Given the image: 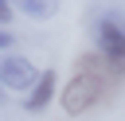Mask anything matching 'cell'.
Listing matches in <instances>:
<instances>
[{"instance_id": "5b68a950", "label": "cell", "mask_w": 125, "mask_h": 121, "mask_svg": "<svg viewBox=\"0 0 125 121\" xmlns=\"http://www.w3.org/2000/svg\"><path fill=\"white\" fill-rule=\"evenodd\" d=\"M16 12H23L27 20H51L59 12V0H16Z\"/></svg>"}, {"instance_id": "3957f363", "label": "cell", "mask_w": 125, "mask_h": 121, "mask_svg": "<svg viewBox=\"0 0 125 121\" xmlns=\"http://www.w3.org/2000/svg\"><path fill=\"white\" fill-rule=\"evenodd\" d=\"M35 78H39V70L31 66V59H27V55H16V51L0 55V90L27 94V90L35 86Z\"/></svg>"}, {"instance_id": "7a4b0ae2", "label": "cell", "mask_w": 125, "mask_h": 121, "mask_svg": "<svg viewBox=\"0 0 125 121\" xmlns=\"http://www.w3.org/2000/svg\"><path fill=\"white\" fill-rule=\"evenodd\" d=\"M94 47L102 55V62L125 78V12L117 8H105L98 20H94Z\"/></svg>"}, {"instance_id": "6da1fadb", "label": "cell", "mask_w": 125, "mask_h": 121, "mask_svg": "<svg viewBox=\"0 0 125 121\" xmlns=\"http://www.w3.org/2000/svg\"><path fill=\"white\" fill-rule=\"evenodd\" d=\"M117 86V74L102 62V55L94 51V55H82L78 62H74V74H70V82L62 86V94H59V101H62V113H70V117H78V113H86V109H94L109 90Z\"/></svg>"}, {"instance_id": "277c9868", "label": "cell", "mask_w": 125, "mask_h": 121, "mask_svg": "<svg viewBox=\"0 0 125 121\" xmlns=\"http://www.w3.org/2000/svg\"><path fill=\"white\" fill-rule=\"evenodd\" d=\"M55 98H59V74H55V70H39L35 86H31L27 98H23V109H27V113H43Z\"/></svg>"}, {"instance_id": "52a82bcc", "label": "cell", "mask_w": 125, "mask_h": 121, "mask_svg": "<svg viewBox=\"0 0 125 121\" xmlns=\"http://www.w3.org/2000/svg\"><path fill=\"white\" fill-rule=\"evenodd\" d=\"M8 4H16V0H8Z\"/></svg>"}, {"instance_id": "8992f818", "label": "cell", "mask_w": 125, "mask_h": 121, "mask_svg": "<svg viewBox=\"0 0 125 121\" xmlns=\"http://www.w3.org/2000/svg\"><path fill=\"white\" fill-rule=\"evenodd\" d=\"M12 43H16V35H12L8 27H0V55H8V51H12Z\"/></svg>"}, {"instance_id": "ba28073f", "label": "cell", "mask_w": 125, "mask_h": 121, "mask_svg": "<svg viewBox=\"0 0 125 121\" xmlns=\"http://www.w3.org/2000/svg\"><path fill=\"white\" fill-rule=\"evenodd\" d=\"M0 101H4V98H0Z\"/></svg>"}]
</instances>
